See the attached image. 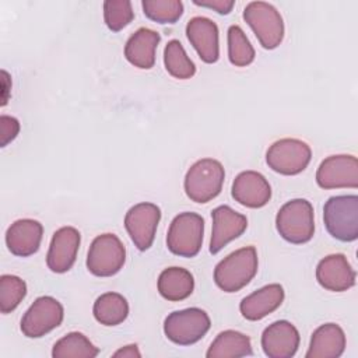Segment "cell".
<instances>
[{
    "label": "cell",
    "instance_id": "obj_34",
    "mask_svg": "<svg viewBox=\"0 0 358 358\" xmlns=\"http://www.w3.org/2000/svg\"><path fill=\"white\" fill-rule=\"evenodd\" d=\"M113 357H123V358H138L141 357L138 348L136 344H130V345H126L120 350H117L116 352H113Z\"/></svg>",
    "mask_w": 358,
    "mask_h": 358
},
{
    "label": "cell",
    "instance_id": "obj_13",
    "mask_svg": "<svg viewBox=\"0 0 358 358\" xmlns=\"http://www.w3.org/2000/svg\"><path fill=\"white\" fill-rule=\"evenodd\" d=\"M213 231L210 241V253H218L231 241L241 236L248 228V220L229 206H218L211 213Z\"/></svg>",
    "mask_w": 358,
    "mask_h": 358
},
{
    "label": "cell",
    "instance_id": "obj_27",
    "mask_svg": "<svg viewBox=\"0 0 358 358\" xmlns=\"http://www.w3.org/2000/svg\"><path fill=\"white\" fill-rule=\"evenodd\" d=\"M164 63L166 71L179 80H187L194 76L196 66L186 55L185 48L178 39H171L164 49Z\"/></svg>",
    "mask_w": 358,
    "mask_h": 358
},
{
    "label": "cell",
    "instance_id": "obj_28",
    "mask_svg": "<svg viewBox=\"0 0 358 358\" xmlns=\"http://www.w3.org/2000/svg\"><path fill=\"white\" fill-rule=\"evenodd\" d=\"M228 57L236 67H245L255 60V49L243 29L238 25L228 28Z\"/></svg>",
    "mask_w": 358,
    "mask_h": 358
},
{
    "label": "cell",
    "instance_id": "obj_16",
    "mask_svg": "<svg viewBox=\"0 0 358 358\" xmlns=\"http://www.w3.org/2000/svg\"><path fill=\"white\" fill-rule=\"evenodd\" d=\"M355 271L341 253L323 257L316 267L317 282L329 291L343 292L355 285Z\"/></svg>",
    "mask_w": 358,
    "mask_h": 358
},
{
    "label": "cell",
    "instance_id": "obj_22",
    "mask_svg": "<svg viewBox=\"0 0 358 358\" xmlns=\"http://www.w3.org/2000/svg\"><path fill=\"white\" fill-rule=\"evenodd\" d=\"M345 350L344 330L336 323L319 326L310 337L306 358H338Z\"/></svg>",
    "mask_w": 358,
    "mask_h": 358
},
{
    "label": "cell",
    "instance_id": "obj_9",
    "mask_svg": "<svg viewBox=\"0 0 358 358\" xmlns=\"http://www.w3.org/2000/svg\"><path fill=\"white\" fill-rule=\"evenodd\" d=\"M310 147L298 138H281L273 143L266 152L268 168L281 175H298L310 162Z\"/></svg>",
    "mask_w": 358,
    "mask_h": 358
},
{
    "label": "cell",
    "instance_id": "obj_3",
    "mask_svg": "<svg viewBox=\"0 0 358 358\" xmlns=\"http://www.w3.org/2000/svg\"><path fill=\"white\" fill-rule=\"evenodd\" d=\"M275 227L287 242L295 245L309 242L315 232L312 204L305 199L287 201L277 213Z\"/></svg>",
    "mask_w": 358,
    "mask_h": 358
},
{
    "label": "cell",
    "instance_id": "obj_11",
    "mask_svg": "<svg viewBox=\"0 0 358 358\" xmlns=\"http://www.w3.org/2000/svg\"><path fill=\"white\" fill-rule=\"evenodd\" d=\"M159 220L161 210L154 203H138L129 208L124 215V228L138 250L151 248Z\"/></svg>",
    "mask_w": 358,
    "mask_h": 358
},
{
    "label": "cell",
    "instance_id": "obj_6",
    "mask_svg": "<svg viewBox=\"0 0 358 358\" xmlns=\"http://www.w3.org/2000/svg\"><path fill=\"white\" fill-rule=\"evenodd\" d=\"M243 20L255 32L264 49H275L284 38V22L280 11L266 1H250L243 10Z\"/></svg>",
    "mask_w": 358,
    "mask_h": 358
},
{
    "label": "cell",
    "instance_id": "obj_4",
    "mask_svg": "<svg viewBox=\"0 0 358 358\" xmlns=\"http://www.w3.org/2000/svg\"><path fill=\"white\" fill-rule=\"evenodd\" d=\"M327 232L341 241L352 242L358 238V197L355 194L333 196L323 207Z\"/></svg>",
    "mask_w": 358,
    "mask_h": 358
},
{
    "label": "cell",
    "instance_id": "obj_14",
    "mask_svg": "<svg viewBox=\"0 0 358 358\" xmlns=\"http://www.w3.org/2000/svg\"><path fill=\"white\" fill-rule=\"evenodd\" d=\"M81 236L74 227L59 228L50 241V246L46 256V264L53 273L69 271L77 257Z\"/></svg>",
    "mask_w": 358,
    "mask_h": 358
},
{
    "label": "cell",
    "instance_id": "obj_35",
    "mask_svg": "<svg viewBox=\"0 0 358 358\" xmlns=\"http://www.w3.org/2000/svg\"><path fill=\"white\" fill-rule=\"evenodd\" d=\"M1 76H3V88H4L1 105H6V103H7V99H8V95H7V92H8V85H7V83H10V77H8V73H7L6 70L1 71Z\"/></svg>",
    "mask_w": 358,
    "mask_h": 358
},
{
    "label": "cell",
    "instance_id": "obj_17",
    "mask_svg": "<svg viewBox=\"0 0 358 358\" xmlns=\"http://www.w3.org/2000/svg\"><path fill=\"white\" fill-rule=\"evenodd\" d=\"M232 197L249 208H260L271 199V187L267 179L256 171L241 172L232 183Z\"/></svg>",
    "mask_w": 358,
    "mask_h": 358
},
{
    "label": "cell",
    "instance_id": "obj_23",
    "mask_svg": "<svg viewBox=\"0 0 358 358\" xmlns=\"http://www.w3.org/2000/svg\"><path fill=\"white\" fill-rule=\"evenodd\" d=\"M158 292L162 298L178 302L193 292L194 280L189 270L182 267H168L158 277Z\"/></svg>",
    "mask_w": 358,
    "mask_h": 358
},
{
    "label": "cell",
    "instance_id": "obj_8",
    "mask_svg": "<svg viewBox=\"0 0 358 358\" xmlns=\"http://www.w3.org/2000/svg\"><path fill=\"white\" fill-rule=\"evenodd\" d=\"M126 262V249L115 234L98 235L87 255V268L96 277H110L120 271Z\"/></svg>",
    "mask_w": 358,
    "mask_h": 358
},
{
    "label": "cell",
    "instance_id": "obj_31",
    "mask_svg": "<svg viewBox=\"0 0 358 358\" xmlns=\"http://www.w3.org/2000/svg\"><path fill=\"white\" fill-rule=\"evenodd\" d=\"M134 18L131 3L129 0H106L103 1V20L106 27L117 32L129 25Z\"/></svg>",
    "mask_w": 358,
    "mask_h": 358
},
{
    "label": "cell",
    "instance_id": "obj_1",
    "mask_svg": "<svg viewBox=\"0 0 358 358\" xmlns=\"http://www.w3.org/2000/svg\"><path fill=\"white\" fill-rule=\"evenodd\" d=\"M257 273V252L245 246L224 257L214 268V282L225 292H236L246 287Z\"/></svg>",
    "mask_w": 358,
    "mask_h": 358
},
{
    "label": "cell",
    "instance_id": "obj_30",
    "mask_svg": "<svg viewBox=\"0 0 358 358\" xmlns=\"http://www.w3.org/2000/svg\"><path fill=\"white\" fill-rule=\"evenodd\" d=\"M27 295V284L17 275L3 274L0 277V310L13 312Z\"/></svg>",
    "mask_w": 358,
    "mask_h": 358
},
{
    "label": "cell",
    "instance_id": "obj_10",
    "mask_svg": "<svg viewBox=\"0 0 358 358\" xmlns=\"http://www.w3.org/2000/svg\"><path fill=\"white\" fill-rule=\"evenodd\" d=\"M64 310L53 296H39L28 308L21 319V331L29 338H39L63 322Z\"/></svg>",
    "mask_w": 358,
    "mask_h": 358
},
{
    "label": "cell",
    "instance_id": "obj_24",
    "mask_svg": "<svg viewBox=\"0 0 358 358\" xmlns=\"http://www.w3.org/2000/svg\"><path fill=\"white\" fill-rule=\"evenodd\" d=\"M253 354L250 338L236 330H224L211 343L207 358H239Z\"/></svg>",
    "mask_w": 358,
    "mask_h": 358
},
{
    "label": "cell",
    "instance_id": "obj_26",
    "mask_svg": "<svg viewBox=\"0 0 358 358\" xmlns=\"http://www.w3.org/2000/svg\"><path fill=\"white\" fill-rule=\"evenodd\" d=\"M99 350L78 331H71L57 340L52 350L53 358H94Z\"/></svg>",
    "mask_w": 358,
    "mask_h": 358
},
{
    "label": "cell",
    "instance_id": "obj_2",
    "mask_svg": "<svg viewBox=\"0 0 358 358\" xmlns=\"http://www.w3.org/2000/svg\"><path fill=\"white\" fill-rule=\"evenodd\" d=\"M224 179L225 171L220 161L213 158L199 159L186 172V196L196 203H208L220 194Z\"/></svg>",
    "mask_w": 358,
    "mask_h": 358
},
{
    "label": "cell",
    "instance_id": "obj_19",
    "mask_svg": "<svg viewBox=\"0 0 358 358\" xmlns=\"http://www.w3.org/2000/svg\"><path fill=\"white\" fill-rule=\"evenodd\" d=\"M43 235V227L39 221L22 218L13 222L6 232L8 250L20 257H27L38 252Z\"/></svg>",
    "mask_w": 358,
    "mask_h": 358
},
{
    "label": "cell",
    "instance_id": "obj_18",
    "mask_svg": "<svg viewBox=\"0 0 358 358\" xmlns=\"http://www.w3.org/2000/svg\"><path fill=\"white\" fill-rule=\"evenodd\" d=\"M186 35L204 63H215L220 57L218 27L207 17H193L187 21Z\"/></svg>",
    "mask_w": 358,
    "mask_h": 358
},
{
    "label": "cell",
    "instance_id": "obj_7",
    "mask_svg": "<svg viewBox=\"0 0 358 358\" xmlns=\"http://www.w3.org/2000/svg\"><path fill=\"white\" fill-rule=\"evenodd\" d=\"M208 315L200 308L175 310L165 317L164 333L168 340L179 345H190L201 340L210 330Z\"/></svg>",
    "mask_w": 358,
    "mask_h": 358
},
{
    "label": "cell",
    "instance_id": "obj_25",
    "mask_svg": "<svg viewBox=\"0 0 358 358\" xmlns=\"http://www.w3.org/2000/svg\"><path fill=\"white\" fill-rule=\"evenodd\" d=\"M94 317L103 326H117L129 315L126 298L117 292H105L94 302Z\"/></svg>",
    "mask_w": 358,
    "mask_h": 358
},
{
    "label": "cell",
    "instance_id": "obj_15",
    "mask_svg": "<svg viewBox=\"0 0 358 358\" xmlns=\"http://www.w3.org/2000/svg\"><path fill=\"white\" fill-rule=\"evenodd\" d=\"M299 347V331L287 320L268 324L262 334V348L268 358H291Z\"/></svg>",
    "mask_w": 358,
    "mask_h": 358
},
{
    "label": "cell",
    "instance_id": "obj_12",
    "mask_svg": "<svg viewBox=\"0 0 358 358\" xmlns=\"http://www.w3.org/2000/svg\"><path fill=\"white\" fill-rule=\"evenodd\" d=\"M316 183L322 189L358 187V159L354 155H330L316 171Z\"/></svg>",
    "mask_w": 358,
    "mask_h": 358
},
{
    "label": "cell",
    "instance_id": "obj_5",
    "mask_svg": "<svg viewBox=\"0 0 358 358\" xmlns=\"http://www.w3.org/2000/svg\"><path fill=\"white\" fill-rule=\"evenodd\" d=\"M204 220L190 211L178 214L166 234V248L171 253L182 257H194L203 243Z\"/></svg>",
    "mask_w": 358,
    "mask_h": 358
},
{
    "label": "cell",
    "instance_id": "obj_32",
    "mask_svg": "<svg viewBox=\"0 0 358 358\" xmlns=\"http://www.w3.org/2000/svg\"><path fill=\"white\" fill-rule=\"evenodd\" d=\"M20 131V122L14 116L1 115L0 116V145L6 147L10 141H13Z\"/></svg>",
    "mask_w": 358,
    "mask_h": 358
},
{
    "label": "cell",
    "instance_id": "obj_29",
    "mask_svg": "<svg viewBox=\"0 0 358 358\" xmlns=\"http://www.w3.org/2000/svg\"><path fill=\"white\" fill-rule=\"evenodd\" d=\"M145 17L159 24H173L183 14V3L179 0H143Z\"/></svg>",
    "mask_w": 358,
    "mask_h": 358
},
{
    "label": "cell",
    "instance_id": "obj_33",
    "mask_svg": "<svg viewBox=\"0 0 358 358\" xmlns=\"http://www.w3.org/2000/svg\"><path fill=\"white\" fill-rule=\"evenodd\" d=\"M196 6L215 10L218 14H229L235 1L234 0H193Z\"/></svg>",
    "mask_w": 358,
    "mask_h": 358
},
{
    "label": "cell",
    "instance_id": "obj_21",
    "mask_svg": "<svg viewBox=\"0 0 358 358\" xmlns=\"http://www.w3.org/2000/svg\"><path fill=\"white\" fill-rule=\"evenodd\" d=\"M161 41L158 32L150 28H138L126 42L124 56L134 67L148 70L155 64V50Z\"/></svg>",
    "mask_w": 358,
    "mask_h": 358
},
{
    "label": "cell",
    "instance_id": "obj_20",
    "mask_svg": "<svg viewBox=\"0 0 358 358\" xmlns=\"http://www.w3.org/2000/svg\"><path fill=\"white\" fill-rule=\"evenodd\" d=\"M284 301V288L280 284H268L245 296L239 305L242 316L248 320H260L274 312Z\"/></svg>",
    "mask_w": 358,
    "mask_h": 358
}]
</instances>
